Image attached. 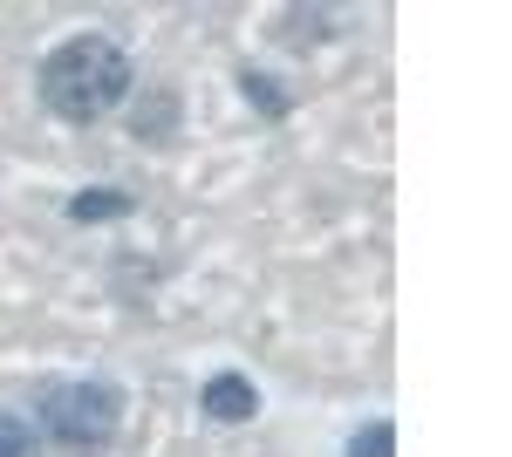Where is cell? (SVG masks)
Segmentation results:
<instances>
[{
	"label": "cell",
	"instance_id": "cell-2",
	"mask_svg": "<svg viewBox=\"0 0 512 457\" xmlns=\"http://www.w3.org/2000/svg\"><path fill=\"white\" fill-rule=\"evenodd\" d=\"M28 423L62 457H110V444L123 437V389L103 376H48Z\"/></svg>",
	"mask_w": 512,
	"mask_h": 457
},
{
	"label": "cell",
	"instance_id": "cell-8",
	"mask_svg": "<svg viewBox=\"0 0 512 457\" xmlns=\"http://www.w3.org/2000/svg\"><path fill=\"white\" fill-rule=\"evenodd\" d=\"M239 89H246V103H260V116H287V96L274 89V76H253V69H239Z\"/></svg>",
	"mask_w": 512,
	"mask_h": 457
},
{
	"label": "cell",
	"instance_id": "cell-6",
	"mask_svg": "<svg viewBox=\"0 0 512 457\" xmlns=\"http://www.w3.org/2000/svg\"><path fill=\"white\" fill-rule=\"evenodd\" d=\"M0 457H48V444H41V430L28 417L0 410Z\"/></svg>",
	"mask_w": 512,
	"mask_h": 457
},
{
	"label": "cell",
	"instance_id": "cell-3",
	"mask_svg": "<svg viewBox=\"0 0 512 457\" xmlns=\"http://www.w3.org/2000/svg\"><path fill=\"white\" fill-rule=\"evenodd\" d=\"M198 410L212 423H253L260 417V389H253V376H239V369H219V376H205V389H198Z\"/></svg>",
	"mask_w": 512,
	"mask_h": 457
},
{
	"label": "cell",
	"instance_id": "cell-7",
	"mask_svg": "<svg viewBox=\"0 0 512 457\" xmlns=\"http://www.w3.org/2000/svg\"><path fill=\"white\" fill-rule=\"evenodd\" d=\"M349 457H396V423L390 417L362 423V430L349 437Z\"/></svg>",
	"mask_w": 512,
	"mask_h": 457
},
{
	"label": "cell",
	"instance_id": "cell-1",
	"mask_svg": "<svg viewBox=\"0 0 512 457\" xmlns=\"http://www.w3.org/2000/svg\"><path fill=\"white\" fill-rule=\"evenodd\" d=\"M130 89H137V62L123 55V41L110 35H69L55 41L48 55H41L35 69V96L48 116H62V123H103V116H117L130 103Z\"/></svg>",
	"mask_w": 512,
	"mask_h": 457
},
{
	"label": "cell",
	"instance_id": "cell-5",
	"mask_svg": "<svg viewBox=\"0 0 512 457\" xmlns=\"http://www.w3.org/2000/svg\"><path fill=\"white\" fill-rule=\"evenodd\" d=\"M171 130H178V96H151V110L137 103V116H130V137H144V144H171Z\"/></svg>",
	"mask_w": 512,
	"mask_h": 457
},
{
	"label": "cell",
	"instance_id": "cell-4",
	"mask_svg": "<svg viewBox=\"0 0 512 457\" xmlns=\"http://www.w3.org/2000/svg\"><path fill=\"white\" fill-rule=\"evenodd\" d=\"M130 212H137V198L117 191V185H96V191H76L69 198V219L76 226H103V219H130Z\"/></svg>",
	"mask_w": 512,
	"mask_h": 457
}]
</instances>
